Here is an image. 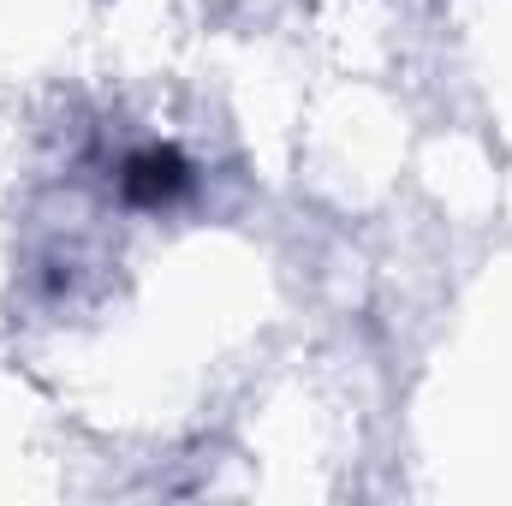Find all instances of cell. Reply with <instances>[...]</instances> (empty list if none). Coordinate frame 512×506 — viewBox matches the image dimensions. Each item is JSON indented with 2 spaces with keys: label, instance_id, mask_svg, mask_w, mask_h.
<instances>
[{
  "label": "cell",
  "instance_id": "6da1fadb",
  "mask_svg": "<svg viewBox=\"0 0 512 506\" xmlns=\"http://www.w3.org/2000/svg\"><path fill=\"white\" fill-rule=\"evenodd\" d=\"M120 185H126L131 203H167V197H179L191 185V173H185V161L173 149H137L126 161V179Z\"/></svg>",
  "mask_w": 512,
  "mask_h": 506
}]
</instances>
